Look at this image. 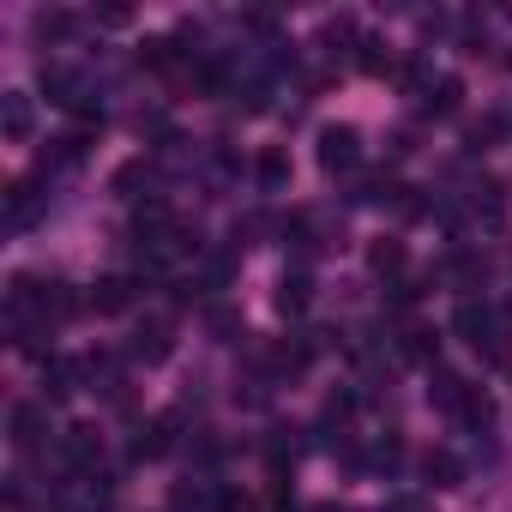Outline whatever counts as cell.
<instances>
[{"mask_svg":"<svg viewBox=\"0 0 512 512\" xmlns=\"http://www.w3.org/2000/svg\"><path fill=\"white\" fill-rule=\"evenodd\" d=\"M434 350H440V338H434L428 326H410V332L398 338V356H404V362H428V368H434Z\"/></svg>","mask_w":512,"mask_h":512,"instance_id":"16","label":"cell"},{"mask_svg":"<svg viewBox=\"0 0 512 512\" xmlns=\"http://www.w3.org/2000/svg\"><path fill=\"white\" fill-rule=\"evenodd\" d=\"M260 181H266V187H272V193H278V187H284V181H290V157H284V151H278V145H272V151H260Z\"/></svg>","mask_w":512,"mask_h":512,"instance_id":"20","label":"cell"},{"mask_svg":"<svg viewBox=\"0 0 512 512\" xmlns=\"http://www.w3.org/2000/svg\"><path fill=\"white\" fill-rule=\"evenodd\" d=\"M356 49H362V55H356V67H362V73H374V79H386V73H398V55H392V49H386L380 37H362Z\"/></svg>","mask_w":512,"mask_h":512,"instance_id":"13","label":"cell"},{"mask_svg":"<svg viewBox=\"0 0 512 512\" xmlns=\"http://www.w3.org/2000/svg\"><path fill=\"white\" fill-rule=\"evenodd\" d=\"M326 43H356V19H326Z\"/></svg>","mask_w":512,"mask_h":512,"instance_id":"24","label":"cell"},{"mask_svg":"<svg viewBox=\"0 0 512 512\" xmlns=\"http://www.w3.org/2000/svg\"><path fill=\"white\" fill-rule=\"evenodd\" d=\"M308 302H314V278L308 272H284V284H278V314H308Z\"/></svg>","mask_w":512,"mask_h":512,"instance_id":"9","label":"cell"},{"mask_svg":"<svg viewBox=\"0 0 512 512\" xmlns=\"http://www.w3.org/2000/svg\"><path fill=\"white\" fill-rule=\"evenodd\" d=\"M368 266H374L380 278H392V284H398V278H404V266H410V253H404V241H374V247H368Z\"/></svg>","mask_w":512,"mask_h":512,"instance_id":"12","label":"cell"},{"mask_svg":"<svg viewBox=\"0 0 512 512\" xmlns=\"http://www.w3.org/2000/svg\"><path fill=\"white\" fill-rule=\"evenodd\" d=\"M458 422H464L470 434H488V428H494V404H488V392H482V386L470 392V404H464V416H458Z\"/></svg>","mask_w":512,"mask_h":512,"instance_id":"19","label":"cell"},{"mask_svg":"<svg viewBox=\"0 0 512 512\" xmlns=\"http://www.w3.org/2000/svg\"><path fill=\"white\" fill-rule=\"evenodd\" d=\"M133 308V278H103L97 290H91V314H127Z\"/></svg>","mask_w":512,"mask_h":512,"instance_id":"8","label":"cell"},{"mask_svg":"<svg viewBox=\"0 0 512 512\" xmlns=\"http://www.w3.org/2000/svg\"><path fill=\"white\" fill-rule=\"evenodd\" d=\"M241 506H247V494H235V488L217 494V512H241Z\"/></svg>","mask_w":512,"mask_h":512,"instance_id":"26","label":"cell"},{"mask_svg":"<svg viewBox=\"0 0 512 512\" xmlns=\"http://www.w3.org/2000/svg\"><path fill=\"white\" fill-rule=\"evenodd\" d=\"M500 133H506V121H500V115H482V121L464 127V151H470V157H476V151H494Z\"/></svg>","mask_w":512,"mask_h":512,"instance_id":"15","label":"cell"},{"mask_svg":"<svg viewBox=\"0 0 512 512\" xmlns=\"http://www.w3.org/2000/svg\"><path fill=\"white\" fill-rule=\"evenodd\" d=\"M43 91H49V103L73 109V115H85V121H91V115H103V109L91 103V85H85L73 67H61V61H49V67H43Z\"/></svg>","mask_w":512,"mask_h":512,"instance_id":"2","label":"cell"},{"mask_svg":"<svg viewBox=\"0 0 512 512\" xmlns=\"http://www.w3.org/2000/svg\"><path fill=\"white\" fill-rule=\"evenodd\" d=\"M0 127H7V139H31L37 109H31V97H25V91H7V97H0Z\"/></svg>","mask_w":512,"mask_h":512,"instance_id":"7","label":"cell"},{"mask_svg":"<svg viewBox=\"0 0 512 512\" xmlns=\"http://www.w3.org/2000/svg\"><path fill=\"white\" fill-rule=\"evenodd\" d=\"M362 163V133L356 127H326L320 133V169L326 175H350Z\"/></svg>","mask_w":512,"mask_h":512,"instance_id":"3","label":"cell"},{"mask_svg":"<svg viewBox=\"0 0 512 512\" xmlns=\"http://www.w3.org/2000/svg\"><path fill=\"white\" fill-rule=\"evenodd\" d=\"M211 332H217V338H235V332H241V320H235L229 308H211Z\"/></svg>","mask_w":512,"mask_h":512,"instance_id":"25","label":"cell"},{"mask_svg":"<svg viewBox=\"0 0 512 512\" xmlns=\"http://www.w3.org/2000/svg\"><path fill=\"white\" fill-rule=\"evenodd\" d=\"M308 362H314V338H284L278 350H272V374H308Z\"/></svg>","mask_w":512,"mask_h":512,"instance_id":"10","label":"cell"},{"mask_svg":"<svg viewBox=\"0 0 512 512\" xmlns=\"http://www.w3.org/2000/svg\"><path fill=\"white\" fill-rule=\"evenodd\" d=\"M169 350H175V326H169L163 314H157V320H145V326L133 332V344H127V356H133V362H145V368H157Z\"/></svg>","mask_w":512,"mask_h":512,"instance_id":"4","label":"cell"},{"mask_svg":"<svg viewBox=\"0 0 512 512\" xmlns=\"http://www.w3.org/2000/svg\"><path fill=\"white\" fill-rule=\"evenodd\" d=\"M43 434H49L43 404H13V446H37Z\"/></svg>","mask_w":512,"mask_h":512,"instance_id":"11","label":"cell"},{"mask_svg":"<svg viewBox=\"0 0 512 512\" xmlns=\"http://www.w3.org/2000/svg\"><path fill=\"white\" fill-rule=\"evenodd\" d=\"M470 380L464 374H452V368H428V404L434 410H446V416H464V404H470Z\"/></svg>","mask_w":512,"mask_h":512,"instance_id":"5","label":"cell"},{"mask_svg":"<svg viewBox=\"0 0 512 512\" xmlns=\"http://www.w3.org/2000/svg\"><path fill=\"white\" fill-rule=\"evenodd\" d=\"M452 326H458V338H464L470 350H482L488 362H506V356H512V350H506V338H512V314H506V308H488V302H458Z\"/></svg>","mask_w":512,"mask_h":512,"instance_id":"1","label":"cell"},{"mask_svg":"<svg viewBox=\"0 0 512 512\" xmlns=\"http://www.w3.org/2000/svg\"><path fill=\"white\" fill-rule=\"evenodd\" d=\"M308 512H344V506H332V500H320V506H308Z\"/></svg>","mask_w":512,"mask_h":512,"instance_id":"27","label":"cell"},{"mask_svg":"<svg viewBox=\"0 0 512 512\" xmlns=\"http://www.w3.org/2000/svg\"><path fill=\"white\" fill-rule=\"evenodd\" d=\"M356 416V392H332L326 398V422H350Z\"/></svg>","mask_w":512,"mask_h":512,"instance_id":"23","label":"cell"},{"mask_svg":"<svg viewBox=\"0 0 512 512\" xmlns=\"http://www.w3.org/2000/svg\"><path fill=\"white\" fill-rule=\"evenodd\" d=\"M79 31V13H67V7H49V13H37V37H49V43H67Z\"/></svg>","mask_w":512,"mask_h":512,"instance_id":"18","label":"cell"},{"mask_svg":"<svg viewBox=\"0 0 512 512\" xmlns=\"http://www.w3.org/2000/svg\"><path fill=\"white\" fill-rule=\"evenodd\" d=\"M169 506H175V512H205V482H193V476L175 482V488H169Z\"/></svg>","mask_w":512,"mask_h":512,"instance_id":"21","label":"cell"},{"mask_svg":"<svg viewBox=\"0 0 512 512\" xmlns=\"http://www.w3.org/2000/svg\"><path fill=\"white\" fill-rule=\"evenodd\" d=\"M175 446V416H157V422H145L139 434H133V464H151V458H163Z\"/></svg>","mask_w":512,"mask_h":512,"instance_id":"6","label":"cell"},{"mask_svg":"<svg viewBox=\"0 0 512 512\" xmlns=\"http://www.w3.org/2000/svg\"><path fill=\"white\" fill-rule=\"evenodd\" d=\"M422 476H428L434 488H458V482H464V464H458L452 452H428V458H422Z\"/></svg>","mask_w":512,"mask_h":512,"instance_id":"17","label":"cell"},{"mask_svg":"<svg viewBox=\"0 0 512 512\" xmlns=\"http://www.w3.org/2000/svg\"><path fill=\"white\" fill-rule=\"evenodd\" d=\"M452 278H458V284H482V278H488V260H476V253H458V260H452Z\"/></svg>","mask_w":512,"mask_h":512,"instance_id":"22","label":"cell"},{"mask_svg":"<svg viewBox=\"0 0 512 512\" xmlns=\"http://www.w3.org/2000/svg\"><path fill=\"white\" fill-rule=\"evenodd\" d=\"M458 97H464V85H458V79H434V85L422 91V115H452V109H458Z\"/></svg>","mask_w":512,"mask_h":512,"instance_id":"14","label":"cell"}]
</instances>
